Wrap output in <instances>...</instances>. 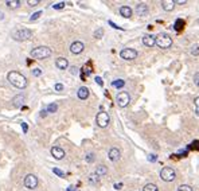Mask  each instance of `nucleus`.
Here are the masks:
<instances>
[{"instance_id": "obj_1", "label": "nucleus", "mask_w": 199, "mask_h": 191, "mask_svg": "<svg viewBox=\"0 0 199 191\" xmlns=\"http://www.w3.org/2000/svg\"><path fill=\"white\" fill-rule=\"evenodd\" d=\"M7 79L11 82V85H14L18 89H24L27 86V78L22 74V73L18 71H10L7 74Z\"/></svg>"}, {"instance_id": "obj_2", "label": "nucleus", "mask_w": 199, "mask_h": 191, "mask_svg": "<svg viewBox=\"0 0 199 191\" xmlns=\"http://www.w3.org/2000/svg\"><path fill=\"white\" fill-rule=\"evenodd\" d=\"M51 54H53V51L47 46H39V47H35V49H32L30 51V55L32 58H35V59H46Z\"/></svg>"}, {"instance_id": "obj_3", "label": "nucleus", "mask_w": 199, "mask_h": 191, "mask_svg": "<svg viewBox=\"0 0 199 191\" xmlns=\"http://www.w3.org/2000/svg\"><path fill=\"white\" fill-rule=\"evenodd\" d=\"M174 40H172L171 35L167 34V32H160V34L156 35V46L160 47L163 50H167L172 46Z\"/></svg>"}, {"instance_id": "obj_4", "label": "nucleus", "mask_w": 199, "mask_h": 191, "mask_svg": "<svg viewBox=\"0 0 199 191\" xmlns=\"http://www.w3.org/2000/svg\"><path fill=\"white\" fill-rule=\"evenodd\" d=\"M160 178L163 182H174L176 179V172L171 167H163L160 171Z\"/></svg>"}, {"instance_id": "obj_5", "label": "nucleus", "mask_w": 199, "mask_h": 191, "mask_svg": "<svg viewBox=\"0 0 199 191\" xmlns=\"http://www.w3.org/2000/svg\"><path fill=\"white\" fill-rule=\"evenodd\" d=\"M12 36L15 40H28L32 36V31L28 28H19L12 32Z\"/></svg>"}, {"instance_id": "obj_6", "label": "nucleus", "mask_w": 199, "mask_h": 191, "mask_svg": "<svg viewBox=\"0 0 199 191\" xmlns=\"http://www.w3.org/2000/svg\"><path fill=\"white\" fill-rule=\"evenodd\" d=\"M116 102L120 108H127L131 102V97L127 91H120L119 94L116 96Z\"/></svg>"}, {"instance_id": "obj_7", "label": "nucleus", "mask_w": 199, "mask_h": 191, "mask_svg": "<svg viewBox=\"0 0 199 191\" xmlns=\"http://www.w3.org/2000/svg\"><path fill=\"white\" fill-rule=\"evenodd\" d=\"M120 57L125 61H133L137 58V51L135 49H131V47H125L120 51Z\"/></svg>"}, {"instance_id": "obj_8", "label": "nucleus", "mask_w": 199, "mask_h": 191, "mask_svg": "<svg viewBox=\"0 0 199 191\" xmlns=\"http://www.w3.org/2000/svg\"><path fill=\"white\" fill-rule=\"evenodd\" d=\"M95 121H97V125L100 128H106L109 125V121H110V117L106 112L101 111L100 113H97V117H95Z\"/></svg>"}, {"instance_id": "obj_9", "label": "nucleus", "mask_w": 199, "mask_h": 191, "mask_svg": "<svg viewBox=\"0 0 199 191\" xmlns=\"http://www.w3.org/2000/svg\"><path fill=\"white\" fill-rule=\"evenodd\" d=\"M24 186L30 190L36 189V186H38V178H36L34 174H28L24 178Z\"/></svg>"}, {"instance_id": "obj_10", "label": "nucleus", "mask_w": 199, "mask_h": 191, "mask_svg": "<svg viewBox=\"0 0 199 191\" xmlns=\"http://www.w3.org/2000/svg\"><path fill=\"white\" fill-rule=\"evenodd\" d=\"M148 11H149V8H148V4H147V3H139L135 8V14L140 18H144L148 15Z\"/></svg>"}, {"instance_id": "obj_11", "label": "nucleus", "mask_w": 199, "mask_h": 191, "mask_svg": "<svg viewBox=\"0 0 199 191\" xmlns=\"http://www.w3.org/2000/svg\"><path fill=\"white\" fill-rule=\"evenodd\" d=\"M85 49V45L82 42H79V40H75V42H73L71 45H70V53L71 54H81Z\"/></svg>"}, {"instance_id": "obj_12", "label": "nucleus", "mask_w": 199, "mask_h": 191, "mask_svg": "<svg viewBox=\"0 0 199 191\" xmlns=\"http://www.w3.org/2000/svg\"><path fill=\"white\" fill-rule=\"evenodd\" d=\"M141 42H143V45L147 46V47H153L155 45H156V35H144L143 36V39H141Z\"/></svg>"}, {"instance_id": "obj_13", "label": "nucleus", "mask_w": 199, "mask_h": 191, "mask_svg": "<svg viewBox=\"0 0 199 191\" xmlns=\"http://www.w3.org/2000/svg\"><path fill=\"white\" fill-rule=\"evenodd\" d=\"M108 156H109L110 161H117V160H120V157H121V152L119 148H110L108 152Z\"/></svg>"}, {"instance_id": "obj_14", "label": "nucleus", "mask_w": 199, "mask_h": 191, "mask_svg": "<svg viewBox=\"0 0 199 191\" xmlns=\"http://www.w3.org/2000/svg\"><path fill=\"white\" fill-rule=\"evenodd\" d=\"M51 155H53L57 160H61L65 157V151L61 148V147H53V148H51Z\"/></svg>"}, {"instance_id": "obj_15", "label": "nucleus", "mask_w": 199, "mask_h": 191, "mask_svg": "<svg viewBox=\"0 0 199 191\" xmlns=\"http://www.w3.org/2000/svg\"><path fill=\"white\" fill-rule=\"evenodd\" d=\"M175 6H176L175 0H164V2H161V8H163L164 11H167V12H169V11H174Z\"/></svg>"}, {"instance_id": "obj_16", "label": "nucleus", "mask_w": 199, "mask_h": 191, "mask_svg": "<svg viewBox=\"0 0 199 191\" xmlns=\"http://www.w3.org/2000/svg\"><path fill=\"white\" fill-rule=\"evenodd\" d=\"M55 66H57L59 70H66V69L69 67V61L66 59V58H63V57L57 58V61H55Z\"/></svg>"}, {"instance_id": "obj_17", "label": "nucleus", "mask_w": 199, "mask_h": 191, "mask_svg": "<svg viewBox=\"0 0 199 191\" xmlns=\"http://www.w3.org/2000/svg\"><path fill=\"white\" fill-rule=\"evenodd\" d=\"M120 15L127 18V19H129V18L133 15V10L128 6H123V7H120Z\"/></svg>"}, {"instance_id": "obj_18", "label": "nucleus", "mask_w": 199, "mask_h": 191, "mask_svg": "<svg viewBox=\"0 0 199 191\" xmlns=\"http://www.w3.org/2000/svg\"><path fill=\"white\" fill-rule=\"evenodd\" d=\"M77 96H78L79 100H86V98L89 97V89H87L86 86H81L78 91H77Z\"/></svg>"}, {"instance_id": "obj_19", "label": "nucleus", "mask_w": 199, "mask_h": 191, "mask_svg": "<svg viewBox=\"0 0 199 191\" xmlns=\"http://www.w3.org/2000/svg\"><path fill=\"white\" fill-rule=\"evenodd\" d=\"M12 104H14V106H16V108H20V106L24 104V96H22V94L15 96V97L12 98Z\"/></svg>"}, {"instance_id": "obj_20", "label": "nucleus", "mask_w": 199, "mask_h": 191, "mask_svg": "<svg viewBox=\"0 0 199 191\" xmlns=\"http://www.w3.org/2000/svg\"><path fill=\"white\" fill-rule=\"evenodd\" d=\"M95 174H97L100 178H101V176H105L108 174V167H106L105 164H100V166H97V168H95Z\"/></svg>"}, {"instance_id": "obj_21", "label": "nucleus", "mask_w": 199, "mask_h": 191, "mask_svg": "<svg viewBox=\"0 0 199 191\" xmlns=\"http://www.w3.org/2000/svg\"><path fill=\"white\" fill-rule=\"evenodd\" d=\"M7 7H10V8H18L22 3L19 2V0H8V2H6Z\"/></svg>"}, {"instance_id": "obj_22", "label": "nucleus", "mask_w": 199, "mask_h": 191, "mask_svg": "<svg viewBox=\"0 0 199 191\" xmlns=\"http://www.w3.org/2000/svg\"><path fill=\"white\" fill-rule=\"evenodd\" d=\"M89 182L91 183V185H98L100 183V176L95 174V172H93V174L89 175Z\"/></svg>"}, {"instance_id": "obj_23", "label": "nucleus", "mask_w": 199, "mask_h": 191, "mask_svg": "<svg viewBox=\"0 0 199 191\" xmlns=\"http://www.w3.org/2000/svg\"><path fill=\"white\" fill-rule=\"evenodd\" d=\"M143 191H159V187L156 185H153V183H148V185H145L143 187Z\"/></svg>"}, {"instance_id": "obj_24", "label": "nucleus", "mask_w": 199, "mask_h": 191, "mask_svg": "<svg viewBox=\"0 0 199 191\" xmlns=\"http://www.w3.org/2000/svg\"><path fill=\"white\" fill-rule=\"evenodd\" d=\"M124 85H125L124 79H116V81H113L112 82V86L116 87V89H121V87H124Z\"/></svg>"}, {"instance_id": "obj_25", "label": "nucleus", "mask_w": 199, "mask_h": 191, "mask_svg": "<svg viewBox=\"0 0 199 191\" xmlns=\"http://www.w3.org/2000/svg\"><path fill=\"white\" fill-rule=\"evenodd\" d=\"M190 54L191 55H194V57H198L199 55V45H193L191 46V49H190Z\"/></svg>"}, {"instance_id": "obj_26", "label": "nucleus", "mask_w": 199, "mask_h": 191, "mask_svg": "<svg viewBox=\"0 0 199 191\" xmlns=\"http://www.w3.org/2000/svg\"><path fill=\"white\" fill-rule=\"evenodd\" d=\"M47 112L49 113H54V112H57V109H58V105L55 104V102H53V104H50L49 106H47Z\"/></svg>"}, {"instance_id": "obj_27", "label": "nucleus", "mask_w": 199, "mask_h": 191, "mask_svg": "<svg viewBox=\"0 0 199 191\" xmlns=\"http://www.w3.org/2000/svg\"><path fill=\"white\" fill-rule=\"evenodd\" d=\"M183 26H184V22L182 20V19H179V20H176L175 22V30L176 31H179V30H182V28H183Z\"/></svg>"}, {"instance_id": "obj_28", "label": "nucleus", "mask_w": 199, "mask_h": 191, "mask_svg": "<svg viewBox=\"0 0 199 191\" xmlns=\"http://www.w3.org/2000/svg\"><path fill=\"white\" fill-rule=\"evenodd\" d=\"M176 191H193V187L189 185H180Z\"/></svg>"}, {"instance_id": "obj_29", "label": "nucleus", "mask_w": 199, "mask_h": 191, "mask_svg": "<svg viewBox=\"0 0 199 191\" xmlns=\"http://www.w3.org/2000/svg\"><path fill=\"white\" fill-rule=\"evenodd\" d=\"M94 159H95V157H94V153H93V152L87 153V155H86V157H85V160H86L87 163H93V161H94Z\"/></svg>"}, {"instance_id": "obj_30", "label": "nucleus", "mask_w": 199, "mask_h": 191, "mask_svg": "<svg viewBox=\"0 0 199 191\" xmlns=\"http://www.w3.org/2000/svg\"><path fill=\"white\" fill-rule=\"evenodd\" d=\"M104 35V30L102 28H98L97 31H94V38H101Z\"/></svg>"}, {"instance_id": "obj_31", "label": "nucleus", "mask_w": 199, "mask_h": 191, "mask_svg": "<svg viewBox=\"0 0 199 191\" xmlns=\"http://www.w3.org/2000/svg\"><path fill=\"white\" fill-rule=\"evenodd\" d=\"M195 115L199 117V97L195 98Z\"/></svg>"}, {"instance_id": "obj_32", "label": "nucleus", "mask_w": 199, "mask_h": 191, "mask_svg": "<svg viewBox=\"0 0 199 191\" xmlns=\"http://www.w3.org/2000/svg\"><path fill=\"white\" fill-rule=\"evenodd\" d=\"M63 7H65V3H63V2H61V3H57V4H54V6H53V8H54V10H62Z\"/></svg>"}, {"instance_id": "obj_33", "label": "nucleus", "mask_w": 199, "mask_h": 191, "mask_svg": "<svg viewBox=\"0 0 199 191\" xmlns=\"http://www.w3.org/2000/svg\"><path fill=\"white\" fill-rule=\"evenodd\" d=\"M53 172H54V174H57L58 176H61V178H63V176H65V174L59 170V168H53Z\"/></svg>"}, {"instance_id": "obj_34", "label": "nucleus", "mask_w": 199, "mask_h": 191, "mask_svg": "<svg viewBox=\"0 0 199 191\" xmlns=\"http://www.w3.org/2000/svg\"><path fill=\"white\" fill-rule=\"evenodd\" d=\"M40 15H42V11H38V12H35L34 15H32V16L30 18V20H31V22H32V20H36V19H38V18H39Z\"/></svg>"}, {"instance_id": "obj_35", "label": "nucleus", "mask_w": 199, "mask_h": 191, "mask_svg": "<svg viewBox=\"0 0 199 191\" xmlns=\"http://www.w3.org/2000/svg\"><path fill=\"white\" fill-rule=\"evenodd\" d=\"M27 4H28V6H31V7L38 6V4H39V0H28V2H27Z\"/></svg>"}, {"instance_id": "obj_36", "label": "nucleus", "mask_w": 199, "mask_h": 191, "mask_svg": "<svg viewBox=\"0 0 199 191\" xmlns=\"http://www.w3.org/2000/svg\"><path fill=\"white\" fill-rule=\"evenodd\" d=\"M194 82H195V85L199 87V73H195L194 74Z\"/></svg>"}, {"instance_id": "obj_37", "label": "nucleus", "mask_w": 199, "mask_h": 191, "mask_svg": "<svg viewBox=\"0 0 199 191\" xmlns=\"http://www.w3.org/2000/svg\"><path fill=\"white\" fill-rule=\"evenodd\" d=\"M40 74H42V70H40V69H34V70H32V75L39 77Z\"/></svg>"}, {"instance_id": "obj_38", "label": "nucleus", "mask_w": 199, "mask_h": 191, "mask_svg": "<svg viewBox=\"0 0 199 191\" xmlns=\"http://www.w3.org/2000/svg\"><path fill=\"white\" fill-rule=\"evenodd\" d=\"M55 90L57 91H61V90H63V85H62V83H55Z\"/></svg>"}, {"instance_id": "obj_39", "label": "nucleus", "mask_w": 199, "mask_h": 191, "mask_svg": "<svg viewBox=\"0 0 199 191\" xmlns=\"http://www.w3.org/2000/svg\"><path fill=\"white\" fill-rule=\"evenodd\" d=\"M148 160L149 161H156L157 160V156L153 155V153H151V155H148Z\"/></svg>"}, {"instance_id": "obj_40", "label": "nucleus", "mask_w": 199, "mask_h": 191, "mask_svg": "<svg viewBox=\"0 0 199 191\" xmlns=\"http://www.w3.org/2000/svg\"><path fill=\"white\" fill-rule=\"evenodd\" d=\"M95 82H97L100 86H102V85H104V81L101 79V77H95Z\"/></svg>"}, {"instance_id": "obj_41", "label": "nucleus", "mask_w": 199, "mask_h": 191, "mask_svg": "<svg viewBox=\"0 0 199 191\" xmlns=\"http://www.w3.org/2000/svg\"><path fill=\"white\" fill-rule=\"evenodd\" d=\"M77 70H78V69H77L75 66H71V67H70V71H71V74H77Z\"/></svg>"}, {"instance_id": "obj_42", "label": "nucleus", "mask_w": 199, "mask_h": 191, "mask_svg": "<svg viewBox=\"0 0 199 191\" xmlns=\"http://www.w3.org/2000/svg\"><path fill=\"white\" fill-rule=\"evenodd\" d=\"M22 127H23V132H24V133H26V132H27V129H28L27 124H26V123H22Z\"/></svg>"}, {"instance_id": "obj_43", "label": "nucleus", "mask_w": 199, "mask_h": 191, "mask_svg": "<svg viewBox=\"0 0 199 191\" xmlns=\"http://www.w3.org/2000/svg\"><path fill=\"white\" fill-rule=\"evenodd\" d=\"M121 187H123V183H116V185H115L116 190H121Z\"/></svg>"}, {"instance_id": "obj_44", "label": "nucleus", "mask_w": 199, "mask_h": 191, "mask_svg": "<svg viewBox=\"0 0 199 191\" xmlns=\"http://www.w3.org/2000/svg\"><path fill=\"white\" fill-rule=\"evenodd\" d=\"M47 113H49V112H47V109H42V112H40V116L45 117V116L47 115Z\"/></svg>"}, {"instance_id": "obj_45", "label": "nucleus", "mask_w": 199, "mask_h": 191, "mask_svg": "<svg viewBox=\"0 0 199 191\" xmlns=\"http://www.w3.org/2000/svg\"><path fill=\"white\" fill-rule=\"evenodd\" d=\"M186 3H187V0H178L176 4H186Z\"/></svg>"}, {"instance_id": "obj_46", "label": "nucleus", "mask_w": 199, "mask_h": 191, "mask_svg": "<svg viewBox=\"0 0 199 191\" xmlns=\"http://www.w3.org/2000/svg\"><path fill=\"white\" fill-rule=\"evenodd\" d=\"M3 19H4V14H3L2 11H0V20H3Z\"/></svg>"}, {"instance_id": "obj_47", "label": "nucleus", "mask_w": 199, "mask_h": 191, "mask_svg": "<svg viewBox=\"0 0 199 191\" xmlns=\"http://www.w3.org/2000/svg\"><path fill=\"white\" fill-rule=\"evenodd\" d=\"M67 191H75V189H74V187H73V186H70L69 189H67Z\"/></svg>"}]
</instances>
